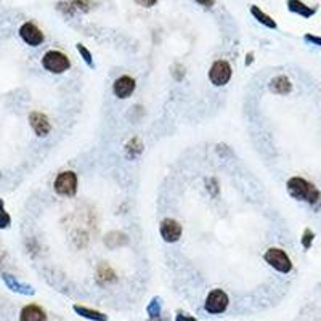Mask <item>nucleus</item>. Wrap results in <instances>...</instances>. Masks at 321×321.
<instances>
[{"instance_id": "nucleus-19", "label": "nucleus", "mask_w": 321, "mask_h": 321, "mask_svg": "<svg viewBox=\"0 0 321 321\" xmlns=\"http://www.w3.org/2000/svg\"><path fill=\"white\" fill-rule=\"evenodd\" d=\"M4 281L7 283V286L8 288H10L12 291H15V292H20V294H32L34 291H32V288H29V286H24V284H21V283H18L12 275H4Z\"/></svg>"}, {"instance_id": "nucleus-28", "label": "nucleus", "mask_w": 321, "mask_h": 321, "mask_svg": "<svg viewBox=\"0 0 321 321\" xmlns=\"http://www.w3.org/2000/svg\"><path fill=\"white\" fill-rule=\"evenodd\" d=\"M134 2H135L137 5L143 7V8H151V7H154L156 4H158L159 0H134Z\"/></svg>"}, {"instance_id": "nucleus-6", "label": "nucleus", "mask_w": 321, "mask_h": 321, "mask_svg": "<svg viewBox=\"0 0 321 321\" xmlns=\"http://www.w3.org/2000/svg\"><path fill=\"white\" fill-rule=\"evenodd\" d=\"M230 303L228 294L223 289H214L207 294V297L204 300V310L211 315H220L223 311H227Z\"/></svg>"}, {"instance_id": "nucleus-9", "label": "nucleus", "mask_w": 321, "mask_h": 321, "mask_svg": "<svg viewBox=\"0 0 321 321\" xmlns=\"http://www.w3.org/2000/svg\"><path fill=\"white\" fill-rule=\"evenodd\" d=\"M20 37L28 43L31 47H39L42 45V42L45 40V36L43 32L37 28L34 23H24L20 28Z\"/></svg>"}, {"instance_id": "nucleus-17", "label": "nucleus", "mask_w": 321, "mask_h": 321, "mask_svg": "<svg viewBox=\"0 0 321 321\" xmlns=\"http://www.w3.org/2000/svg\"><path fill=\"white\" fill-rule=\"evenodd\" d=\"M288 8H289V12L296 13L299 16H303V18H310V16H313L316 12L315 8L305 5L302 0H288Z\"/></svg>"}, {"instance_id": "nucleus-30", "label": "nucleus", "mask_w": 321, "mask_h": 321, "mask_svg": "<svg viewBox=\"0 0 321 321\" xmlns=\"http://www.w3.org/2000/svg\"><path fill=\"white\" fill-rule=\"evenodd\" d=\"M175 321H198L195 316L191 315H186V313H181V311H178L177 316H175Z\"/></svg>"}, {"instance_id": "nucleus-29", "label": "nucleus", "mask_w": 321, "mask_h": 321, "mask_svg": "<svg viewBox=\"0 0 321 321\" xmlns=\"http://www.w3.org/2000/svg\"><path fill=\"white\" fill-rule=\"evenodd\" d=\"M305 39L307 42H310V43H313V45H318V47H321V37L319 36H313V34H305Z\"/></svg>"}, {"instance_id": "nucleus-18", "label": "nucleus", "mask_w": 321, "mask_h": 321, "mask_svg": "<svg viewBox=\"0 0 321 321\" xmlns=\"http://www.w3.org/2000/svg\"><path fill=\"white\" fill-rule=\"evenodd\" d=\"M73 308H74L76 313L79 315V316H82V318L92 319V321H108V316L105 313H101V311H98V310H92L89 307L77 305V303H76Z\"/></svg>"}, {"instance_id": "nucleus-26", "label": "nucleus", "mask_w": 321, "mask_h": 321, "mask_svg": "<svg viewBox=\"0 0 321 321\" xmlns=\"http://www.w3.org/2000/svg\"><path fill=\"white\" fill-rule=\"evenodd\" d=\"M215 151L217 154L220 156V158H231L233 156V150L230 148L228 145H225V143H219L215 146Z\"/></svg>"}, {"instance_id": "nucleus-21", "label": "nucleus", "mask_w": 321, "mask_h": 321, "mask_svg": "<svg viewBox=\"0 0 321 321\" xmlns=\"http://www.w3.org/2000/svg\"><path fill=\"white\" fill-rule=\"evenodd\" d=\"M76 48H77V51H79V55H81V58L84 59V63L89 66V68H95V63H93V56H92V51L87 48L84 43H77L76 45Z\"/></svg>"}, {"instance_id": "nucleus-11", "label": "nucleus", "mask_w": 321, "mask_h": 321, "mask_svg": "<svg viewBox=\"0 0 321 321\" xmlns=\"http://www.w3.org/2000/svg\"><path fill=\"white\" fill-rule=\"evenodd\" d=\"M29 124L32 127V130L36 132L37 137H47L51 132V124H50V119L43 114V112L39 111H32L29 114Z\"/></svg>"}, {"instance_id": "nucleus-1", "label": "nucleus", "mask_w": 321, "mask_h": 321, "mask_svg": "<svg viewBox=\"0 0 321 321\" xmlns=\"http://www.w3.org/2000/svg\"><path fill=\"white\" fill-rule=\"evenodd\" d=\"M286 189L292 199L300 203H307L315 211H321V191L315 183L303 177H291L286 181Z\"/></svg>"}, {"instance_id": "nucleus-32", "label": "nucleus", "mask_w": 321, "mask_h": 321, "mask_svg": "<svg viewBox=\"0 0 321 321\" xmlns=\"http://www.w3.org/2000/svg\"><path fill=\"white\" fill-rule=\"evenodd\" d=\"M254 63V53H252V51H249V53L246 55V59H244V65L246 66H250V65H252Z\"/></svg>"}, {"instance_id": "nucleus-23", "label": "nucleus", "mask_w": 321, "mask_h": 321, "mask_svg": "<svg viewBox=\"0 0 321 321\" xmlns=\"http://www.w3.org/2000/svg\"><path fill=\"white\" fill-rule=\"evenodd\" d=\"M71 2V5L74 7V10L76 12H90L92 10V7H93V2L92 0H69Z\"/></svg>"}, {"instance_id": "nucleus-2", "label": "nucleus", "mask_w": 321, "mask_h": 321, "mask_svg": "<svg viewBox=\"0 0 321 321\" xmlns=\"http://www.w3.org/2000/svg\"><path fill=\"white\" fill-rule=\"evenodd\" d=\"M264 260L278 273L288 275L292 272V260L288 252L281 247H268L264 254Z\"/></svg>"}, {"instance_id": "nucleus-24", "label": "nucleus", "mask_w": 321, "mask_h": 321, "mask_svg": "<svg viewBox=\"0 0 321 321\" xmlns=\"http://www.w3.org/2000/svg\"><path fill=\"white\" fill-rule=\"evenodd\" d=\"M313 241H315V233L311 231L310 228H305L302 233V238H300V242H302V247L308 250L311 247V244H313Z\"/></svg>"}, {"instance_id": "nucleus-3", "label": "nucleus", "mask_w": 321, "mask_h": 321, "mask_svg": "<svg viewBox=\"0 0 321 321\" xmlns=\"http://www.w3.org/2000/svg\"><path fill=\"white\" fill-rule=\"evenodd\" d=\"M79 188V178L74 170H63L59 172L55 181H53V189L55 193L63 196V198H73L77 193Z\"/></svg>"}, {"instance_id": "nucleus-12", "label": "nucleus", "mask_w": 321, "mask_h": 321, "mask_svg": "<svg viewBox=\"0 0 321 321\" xmlns=\"http://www.w3.org/2000/svg\"><path fill=\"white\" fill-rule=\"evenodd\" d=\"M143 151H145V145H143V140L138 135L132 137L124 145V154H125V158L130 159V161L138 159L143 154Z\"/></svg>"}, {"instance_id": "nucleus-16", "label": "nucleus", "mask_w": 321, "mask_h": 321, "mask_svg": "<svg viewBox=\"0 0 321 321\" xmlns=\"http://www.w3.org/2000/svg\"><path fill=\"white\" fill-rule=\"evenodd\" d=\"M250 15H252L260 24L265 26V28H268V29H276V28H278V24H276V21L272 18V16L267 15V13L262 10V8L257 7V5H252V7H250Z\"/></svg>"}, {"instance_id": "nucleus-7", "label": "nucleus", "mask_w": 321, "mask_h": 321, "mask_svg": "<svg viewBox=\"0 0 321 321\" xmlns=\"http://www.w3.org/2000/svg\"><path fill=\"white\" fill-rule=\"evenodd\" d=\"M159 233H161V238L169 242V244H173V242H178L181 238V233H183V228H181V225L178 220L175 219H164L159 225Z\"/></svg>"}, {"instance_id": "nucleus-27", "label": "nucleus", "mask_w": 321, "mask_h": 321, "mask_svg": "<svg viewBox=\"0 0 321 321\" xmlns=\"http://www.w3.org/2000/svg\"><path fill=\"white\" fill-rule=\"evenodd\" d=\"M12 219H10V215H8L4 209V203L0 201V228H7L8 225H10Z\"/></svg>"}, {"instance_id": "nucleus-15", "label": "nucleus", "mask_w": 321, "mask_h": 321, "mask_svg": "<svg viewBox=\"0 0 321 321\" xmlns=\"http://www.w3.org/2000/svg\"><path fill=\"white\" fill-rule=\"evenodd\" d=\"M20 321H47V313L39 305H26L20 313Z\"/></svg>"}, {"instance_id": "nucleus-33", "label": "nucleus", "mask_w": 321, "mask_h": 321, "mask_svg": "<svg viewBox=\"0 0 321 321\" xmlns=\"http://www.w3.org/2000/svg\"><path fill=\"white\" fill-rule=\"evenodd\" d=\"M150 321H164V319H161V316H159V318H151Z\"/></svg>"}, {"instance_id": "nucleus-25", "label": "nucleus", "mask_w": 321, "mask_h": 321, "mask_svg": "<svg viewBox=\"0 0 321 321\" xmlns=\"http://www.w3.org/2000/svg\"><path fill=\"white\" fill-rule=\"evenodd\" d=\"M170 74L173 77V81H177V82H181L185 79V76H186V69L183 65H180V63H175L172 66L170 69Z\"/></svg>"}, {"instance_id": "nucleus-22", "label": "nucleus", "mask_w": 321, "mask_h": 321, "mask_svg": "<svg viewBox=\"0 0 321 321\" xmlns=\"http://www.w3.org/2000/svg\"><path fill=\"white\" fill-rule=\"evenodd\" d=\"M204 185H206V189L207 193H209L212 198H217L220 193V186H219V180H217L215 177H207L204 180Z\"/></svg>"}, {"instance_id": "nucleus-20", "label": "nucleus", "mask_w": 321, "mask_h": 321, "mask_svg": "<svg viewBox=\"0 0 321 321\" xmlns=\"http://www.w3.org/2000/svg\"><path fill=\"white\" fill-rule=\"evenodd\" d=\"M146 313L150 315V318H159L162 313V299L161 297H153L151 302L146 307Z\"/></svg>"}, {"instance_id": "nucleus-4", "label": "nucleus", "mask_w": 321, "mask_h": 321, "mask_svg": "<svg viewBox=\"0 0 321 321\" xmlns=\"http://www.w3.org/2000/svg\"><path fill=\"white\" fill-rule=\"evenodd\" d=\"M42 66L45 71L51 74H63L69 71L71 68V59L66 53L59 50H48L45 55L42 56Z\"/></svg>"}, {"instance_id": "nucleus-31", "label": "nucleus", "mask_w": 321, "mask_h": 321, "mask_svg": "<svg viewBox=\"0 0 321 321\" xmlns=\"http://www.w3.org/2000/svg\"><path fill=\"white\" fill-rule=\"evenodd\" d=\"M196 4H199L201 7H206V8H212L214 4H215V0H195Z\"/></svg>"}, {"instance_id": "nucleus-14", "label": "nucleus", "mask_w": 321, "mask_h": 321, "mask_svg": "<svg viewBox=\"0 0 321 321\" xmlns=\"http://www.w3.org/2000/svg\"><path fill=\"white\" fill-rule=\"evenodd\" d=\"M117 281V275L112 270V267L108 265L106 262H101L97 267V283L101 286H108L111 283Z\"/></svg>"}, {"instance_id": "nucleus-13", "label": "nucleus", "mask_w": 321, "mask_h": 321, "mask_svg": "<svg viewBox=\"0 0 321 321\" xmlns=\"http://www.w3.org/2000/svg\"><path fill=\"white\" fill-rule=\"evenodd\" d=\"M103 242H105V246H106L109 250H114V249H117V247L127 246V244H129V236L125 235L124 231L112 230V231L106 233V236H105V239H103Z\"/></svg>"}, {"instance_id": "nucleus-10", "label": "nucleus", "mask_w": 321, "mask_h": 321, "mask_svg": "<svg viewBox=\"0 0 321 321\" xmlns=\"http://www.w3.org/2000/svg\"><path fill=\"white\" fill-rule=\"evenodd\" d=\"M268 90H270L273 95H280V97H286V95L292 93L294 85H292V81L289 79L288 76L280 74V76L272 77V79L268 81Z\"/></svg>"}, {"instance_id": "nucleus-5", "label": "nucleus", "mask_w": 321, "mask_h": 321, "mask_svg": "<svg viewBox=\"0 0 321 321\" xmlns=\"http://www.w3.org/2000/svg\"><path fill=\"white\" fill-rule=\"evenodd\" d=\"M209 81L214 87H225L230 81H231V76H233V69L231 65L227 61V59H215L212 63V66L209 68Z\"/></svg>"}, {"instance_id": "nucleus-8", "label": "nucleus", "mask_w": 321, "mask_h": 321, "mask_svg": "<svg viewBox=\"0 0 321 321\" xmlns=\"http://www.w3.org/2000/svg\"><path fill=\"white\" fill-rule=\"evenodd\" d=\"M135 89H137V81L127 74L119 76L117 79L112 82V93H114V97H117L119 100L130 98L134 95Z\"/></svg>"}]
</instances>
